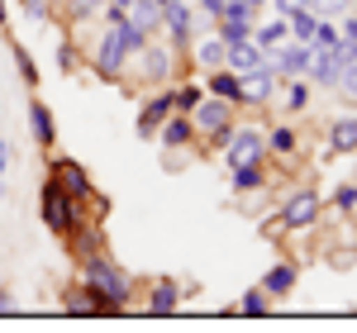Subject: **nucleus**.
<instances>
[{"label":"nucleus","instance_id":"1","mask_svg":"<svg viewBox=\"0 0 357 333\" xmlns=\"http://www.w3.org/2000/svg\"><path fill=\"white\" fill-rule=\"evenodd\" d=\"M143 43H148V33L134 29L129 20H119L100 33V43H96V72L105 77V82H119V72H124V62L134 53H143Z\"/></svg>","mask_w":357,"mask_h":333},{"label":"nucleus","instance_id":"2","mask_svg":"<svg viewBox=\"0 0 357 333\" xmlns=\"http://www.w3.org/2000/svg\"><path fill=\"white\" fill-rule=\"evenodd\" d=\"M82 281L105 300L110 309H124V300H129V277L114 267L110 257H100V252H91L86 257V267H82Z\"/></svg>","mask_w":357,"mask_h":333},{"label":"nucleus","instance_id":"3","mask_svg":"<svg viewBox=\"0 0 357 333\" xmlns=\"http://www.w3.org/2000/svg\"><path fill=\"white\" fill-rule=\"evenodd\" d=\"M38 215H43V224H48L53 233H72V224H77V200L62 191L57 181H43V191H38Z\"/></svg>","mask_w":357,"mask_h":333},{"label":"nucleus","instance_id":"4","mask_svg":"<svg viewBox=\"0 0 357 333\" xmlns=\"http://www.w3.org/2000/svg\"><path fill=\"white\" fill-rule=\"evenodd\" d=\"M220 143H224V162L229 166L252 162V157L267 153V134H262V129H224Z\"/></svg>","mask_w":357,"mask_h":333},{"label":"nucleus","instance_id":"5","mask_svg":"<svg viewBox=\"0 0 357 333\" xmlns=\"http://www.w3.org/2000/svg\"><path fill=\"white\" fill-rule=\"evenodd\" d=\"M191 124L200 129V134H215V139H220L224 129L234 124V105L220 100V95H200V105L191 110Z\"/></svg>","mask_w":357,"mask_h":333},{"label":"nucleus","instance_id":"6","mask_svg":"<svg viewBox=\"0 0 357 333\" xmlns=\"http://www.w3.org/2000/svg\"><path fill=\"white\" fill-rule=\"evenodd\" d=\"M319 219V195H314V186H305V191H296L291 200H286V210H281V224L286 229H310V224Z\"/></svg>","mask_w":357,"mask_h":333},{"label":"nucleus","instance_id":"7","mask_svg":"<svg viewBox=\"0 0 357 333\" xmlns=\"http://www.w3.org/2000/svg\"><path fill=\"white\" fill-rule=\"evenodd\" d=\"M272 91H276V72L267 67V62L238 77V100H248V105H267V100H272Z\"/></svg>","mask_w":357,"mask_h":333},{"label":"nucleus","instance_id":"8","mask_svg":"<svg viewBox=\"0 0 357 333\" xmlns=\"http://www.w3.org/2000/svg\"><path fill=\"white\" fill-rule=\"evenodd\" d=\"M48 181H57V186L72 195V200H86V195H91V176H86V166H82V162H72V157H57V162H53V176H48Z\"/></svg>","mask_w":357,"mask_h":333},{"label":"nucleus","instance_id":"9","mask_svg":"<svg viewBox=\"0 0 357 333\" xmlns=\"http://www.w3.org/2000/svg\"><path fill=\"white\" fill-rule=\"evenodd\" d=\"M338 72H343V53H338V43H333V48H314L305 77L314 86H338Z\"/></svg>","mask_w":357,"mask_h":333},{"label":"nucleus","instance_id":"10","mask_svg":"<svg viewBox=\"0 0 357 333\" xmlns=\"http://www.w3.org/2000/svg\"><path fill=\"white\" fill-rule=\"evenodd\" d=\"M224 67L229 72H252V67H262V48L252 43V38H243V43H224Z\"/></svg>","mask_w":357,"mask_h":333},{"label":"nucleus","instance_id":"11","mask_svg":"<svg viewBox=\"0 0 357 333\" xmlns=\"http://www.w3.org/2000/svg\"><path fill=\"white\" fill-rule=\"evenodd\" d=\"M162 29L176 43H191V10H186V0H172L162 10Z\"/></svg>","mask_w":357,"mask_h":333},{"label":"nucleus","instance_id":"12","mask_svg":"<svg viewBox=\"0 0 357 333\" xmlns=\"http://www.w3.org/2000/svg\"><path fill=\"white\" fill-rule=\"evenodd\" d=\"M191 139H195L191 114H176V110H172V114L162 119V143H167V148H186Z\"/></svg>","mask_w":357,"mask_h":333},{"label":"nucleus","instance_id":"13","mask_svg":"<svg viewBox=\"0 0 357 333\" xmlns=\"http://www.w3.org/2000/svg\"><path fill=\"white\" fill-rule=\"evenodd\" d=\"M167 114H172V95H153V100L143 105V114H138V134H143V139H153Z\"/></svg>","mask_w":357,"mask_h":333},{"label":"nucleus","instance_id":"14","mask_svg":"<svg viewBox=\"0 0 357 333\" xmlns=\"http://www.w3.org/2000/svg\"><path fill=\"white\" fill-rule=\"evenodd\" d=\"M129 24L143 29V33H158V29H162V10H158V0H134V5H129Z\"/></svg>","mask_w":357,"mask_h":333},{"label":"nucleus","instance_id":"15","mask_svg":"<svg viewBox=\"0 0 357 333\" xmlns=\"http://www.w3.org/2000/svg\"><path fill=\"white\" fill-rule=\"evenodd\" d=\"M286 38H291V24H286V20H267V24H257V29H252V43H257L262 53L281 48Z\"/></svg>","mask_w":357,"mask_h":333},{"label":"nucleus","instance_id":"16","mask_svg":"<svg viewBox=\"0 0 357 333\" xmlns=\"http://www.w3.org/2000/svg\"><path fill=\"white\" fill-rule=\"evenodd\" d=\"M262 291H267V295H291V291H296V267H291V262H276L272 272L262 277Z\"/></svg>","mask_w":357,"mask_h":333},{"label":"nucleus","instance_id":"17","mask_svg":"<svg viewBox=\"0 0 357 333\" xmlns=\"http://www.w3.org/2000/svg\"><path fill=\"white\" fill-rule=\"evenodd\" d=\"M329 148L333 153H353L357 148V114H343V119L329 129Z\"/></svg>","mask_w":357,"mask_h":333},{"label":"nucleus","instance_id":"18","mask_svg":"<svg viewBox=\"0 0 357 333\" xmlns=\"http://www.w3.org/2000/svg\"><path fill=\"white\" fill-rule=\"evenodd\" d=\"M210 95H220V100H229V105H238V72L215 67V72H210Z\"/></svg>","mask_w":357,"mask_h":333},{"label":"nucleus","instance_id":"19","mask_svg":"<svg viewBox=\"0 0 357 333\" xmlns=\"http://www.w3.org/2000/svg\"><path fill=\"white\" fill-rule=\"evenodd\" d=\"M29 129H33V139L43 143V148L53 143V110H48L43 100H33V105H29Z\"/></svg>","mask_w":357,"mask_h":333},{"label":"nucleus","instance_id":"20","mask_svg":"<svg viewBox=\"0 0 357 333\" xmlns=\"http://www.w3.org/2000/svg\"><path fill=\"white\" fill-rule=\"evenodd\" d=\"M286 24H291V38H301V43H314V24H319V15L296 5V10L286 15Z\"/></svg>","mask_w":357,"mask_h":333},{"label":"nucleus","instance_id":"21","mask_svg":"<svg viewBox=\"0 0 357 333\" xmlns=\"http://www.w3.org/2000/svg\"><path fill=\"white\" fill-rule=\"evenodd\" d=\"M143 67H148L153 82H167V77H172V53H167V48H153V43H143Z\"/></svg>","mask_w":357,"mask_h":333},{"label":"nucleus","instance_id":"22","mask_svg":"<svg viewBox=\"0 0 357 333\" xmlns=\"http://www.w3.org/2000/svg\"><path fill=\"white\" fill-rule=\"evenodd\" d=\"M215 33H220V43H243V38H252V20H238V15H224Z\"/></svg>","mask_w":357,"mask_h":333},{"label":"nucleus","instance_id":"23","mask_svg":"<svg viewBox=\"0 0 357 333\" xmlns=\"http://www.w3.org/2000/svg\"><path fill=\"white\" fill-rule=\"evenodd\" d=\"M257 186H262V157L234 166V191H257Z\"/></svg>","mask_w":357,"mask_h":333},{"label":"nucleus","instance_id":"24","mask_svg":"<svg viewBox=\"0 0 357 333\" xmlns=\"http://www.w3.org/2000/svg\"><path fill=\"white\" fill-rule=\"evenodd\" d=\"M181 300V291H176V281H158L153 286V314H172Z\"/></svg>","mask_w":357,"mask_h":333},{"label":"nucleus","instance_id":"25","mask_svg":"<svg viewBox=\"0 0 357 333\" xmlns=\"http://www.w3.org/2000/svg\"><path fill=\"white\" fill-rule=\"evenodd\" d=\"M195 62H200L205 72H215V67H224V43H220V38L200 43V48H195Z\"/></svg>","mask_w":357,"mask_h":333},{"label":"nucleus","instance_id":"26","mask_svg":"<svg viewBox=\"0 0 357 333\" xmlns=\"http://www.w3.org/2000/svg\"><path fill=\"white\" fill-rule=\"evenodd\" d=\"M353 0H305V10H314L319 20H343Z\"/></svg>","mask_w":357,"mask_h":333},{"label":"nucleus","instance_id":"27","mask_svg":"<svg viewBox=\"0 0 357 333\" xmlns=\"http://www.w3.org/2000/svg\"><path fill=\"white\" fill-rule=\"evenodd\" d=\"M200 105V86H181V91H172V110L176 114H191Z\"/></svg>","mask_w":357,"mask_h":333},{"label":"nucleus","instance_id":"28","mask_svg":"<svg viewBox=\"0 0 357 333\" xmlns=\"http://www.w3.org/2000/svg\"><path fill=\"white\" fill-rule=\"evenodd\" d=\"M305 105H310V86H305L301 77H296V86L286 91V110H291V114H301Z\"/></svg>","mask_w":357,"mask_h":333},{"label":"nucleus","instance_id":"29","mask_svg":"<svg viewBox=\"0 0 357 333\" xmlns=\"http://www.w3.org/2000/svg\"><path fill=\"white\" fill-rule=\"evenodd\" d=\"M338 38H343V33H338L333 20H319V24H314V48H333Z\"/></svg>","mask_w":357,"mask_h":333},{"label":"nucleus","instance_id":"30","mask_svg":"<svg viewBox=\"0 0 357 333\" xmlns=\"http://www.w3.org/2000/svg\"><path fill=\"white\" fill-rule=\"evenodd\" d=\"M15 67H20V77H24L29 86L38 82V62H33V53H29V48H15Z\"/></svg>","mask_w":357,"mask_h":333},{"label":"nucleus","instance_id":"31","mask_svg":"<svg viewBox=\"0 0 357 333\" xmlns=\"http://www.w3.org/2000/svg\"><path fill=\"white\" fill-rule=\"evenodd\" d=\"M243 314H267V291H262V286L243 291Z\"/></svg>","mask_w":357,"mask_h":333},{"label":"nucleus","instance_id":"32","mask_svg":"<svg viewBox=\"0 0 357 333\" xmlns=\"http://www.w3.org/2000/svg\"><path fill=\"white\" fill-rule=\"evenodd\" d=\"M338 91H343L348 100H357V62H343V72H338Z\"/></svg>","mask_w":357,"mask_h":333},{"label":"nucleus","instance_id":"33","mask_svg":"<svg viewBox=\"0 0 357 333\" xmlns=\"http://www.w3.org/2000/svg\"><path fill=\"white\" fill-rule=\"evenodd\" d=\"M267 148H272V153H296V134H291V129H272Z\"/></svg>","mask_w":357,"mask_h":333},{"label":"nucleus","instance_id":"34","mask_svg":"<svg viewBox=\"0 0 357 333\" xmlns=\"http://www.w3.org/2000/svg\"><path fill=\"white\" fill-rule=\"evenodd\" d=\"M105 0H67V10H72V20H91L96 10H100Z\"/></svg>","mask_w":357,"mask_h":333},{"label":"nucleus","instance_id":"35","mask_svg":"<svg viewBox=\"0 0 357 333\" xmlns=\"http://www.w3.org/2000/svg\"><path fill=\"white\" fill-rule=\"evenodd\" d=\"M10 162H15V148H10V139H0V200H5V171H10Z\"/></svg>","mask_w":357,"mask_h":333},{"label":"nucleus","instance_id":"36","mask_svg":"<svg viewBox=\"0 0 357 333\" xmlns=\"http://www.w3.org/2000/svg\"><path fill=\"white\" fill-rule=\"evenodd\" d=\"M333 200H338V210H357V186H338Z\"/></svg>","mask_w":357,"mask_h":333},{"label":"nucleus","instance_id":"37","mask_svg":"<svg viewBox=\"0 0 357 333\" xmlns=\"http://www.w3.org/2000/svg\"><path fill=\"white\" fill-rule=\"evenodd\" d=\"M200 10H205L210 20H224V0H200Z\"/></svg>","mask_w":357,"mask_h":333},{"label":"nucleus","instance_id":"38","mask_svg":"<svg viewBox=\"0 0 357 333\" xmlns=\"http://www.w3.org/2000/svg\"><path fill=\"white\" fill-rule=\"evenodd\" d=\"M343 38H357V15H343V24H338Z\"/></svg>","mask_w":357,"mask_h":333},{"label":"nucleus","instance_id":"39","mask_svg":"<svg viewBox=\"0 0 357 333\" xmlns=\"http://www.w3.org/2000/svg\"><path fill=\"white\" fill-rule=\"evenodd\" d=\"M0 309H10V291H0Z\"/></svg>","mask_w":357,"mask_h":333},{"label":"nucleus","instance_id":"40","mask_svg":"<svg viewBox=\"0 0 357 333\" xmlns=\"http://www.w3.org/2000/svg\"><path fill=\"white\" fill-rule=\"evenodd\" d=\"M248 5H252V10H262V5H267V0H248Z\"/></svg>","mask_w":357,"mask_h":333},{"label":"nucleus","instance_id":"41","mask_svg":"<svg viewBox=\"0 0 357 333\" xmlns=\"http://www.w3.org/2000/svg\"><path fill=\"white\" fill-rule=\"evenodd\" d=\"M0 29H5V0H0Z\"/></svg>","mask_w":357,"mask_h":333},{"label":"nucleus","instance_id":"42","mask_svg":"<svg viewBox=\"0 0 357 333\" xmlns=\"http://www.w3.org/2000/svg\"><path fill=\"white\" fill-rule=\"evenodd\" d=\"M110 5H124V10H129V5H134V0H110Z\"/></svg>","mask_w":357,"mask_h":333},{"label":"nucleus","instance_id":"43","mask_svg":"<svg viewBox=\"0 0 357 333\" xmlns=\"http://www.w3.org/2000/svg\"><path fill=\"white\" fill-rule=\"evenodd\" d=\"M167 5H172V0H158V10H167Z\"/></svg>","mask_w":357,"mask_h":333}]
</instances>
